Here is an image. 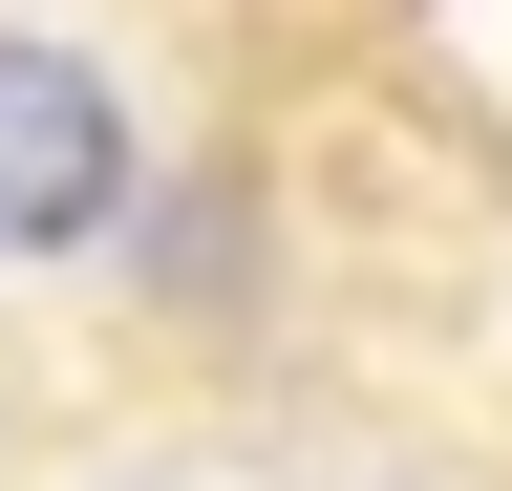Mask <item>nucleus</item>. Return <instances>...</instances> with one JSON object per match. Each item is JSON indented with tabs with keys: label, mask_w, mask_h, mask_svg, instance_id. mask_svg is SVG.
I'll return each instance as SVG.
<instances>
[{
	"label": "nucleus",
	"mask_w": 512,
	"mask_h": 491,
	"mask_svg": "<svg viewBox=\"0 0 512 491\" xmlns=\"http://www.w3.org/2000/svg\"><path fill=\"white\" fill-rule=\"evenodd\" d=\"M171 171L150 22H0V278H107Z\"/></svg>",
	"instance_id": "f257e3e1"
}]
</instances>
